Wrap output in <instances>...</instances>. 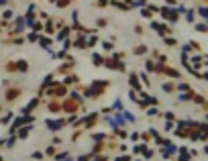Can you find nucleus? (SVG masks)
I'll list each match as a JSON object with an SVG mask.
<instances>
[{"label": "nucleus", "instance_id": "1", "mask_svg": "<svg viewBox=\"0 0 208 161\" xmlns=\"http://www.w3.org/2000/svg\"><path fill=\"white\" fill-rule=\"evenodd\" d=\"M19 69H23V72H24V69H27V63H24V61H19Z\"/></svg>", "mask_w": 208, "mask_h": 161}, {"label": "nucleus", "instance_id": "2", "mask_svg": "<svg viewBox=\"0 0 208 161\" xmlns=\"http://www.w3.org/2000/svg\"><path fill=\"white\" fill-rule=\"evenodd\" d=\"M0 4H6V0H0Z\"/></svg>", "mask_w": 208, "mask_h": 161}]
</instances>
